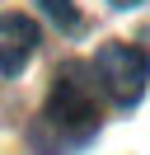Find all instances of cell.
Here are the masks:
<instances>
[{
  "mask_svg": "<svg viewBox=\"0 0 150 155\" xmlns=\"http://www.w3.org/2000/svg\"><path fill=\"white\" fill-rule=\"evenodd\" d=\"M94 75L99 85L108 89V99L117 108H136L145 99V75H150V61L141 47L131 42H103L99 57H94Z\"/></svg>",
  "mask_w": 150,
  "mask_h": 155,
  "instance_id": "7a4b0ae2",
  "label": "cell"
},
{
  "mask_svg": "<svg viewBox=\"0 0 150 155\" xmlns=\"http://www.w3.org/2000/svg\"><path fill=\"white\" fill-rule=\"evenodd\" d=\"M99 122H103L99 117V80H89V66L66 61L52 80V94H47L28 141H33L38 155H70L99 136Z\"/></svg>",
  "mask_w": 150,
  "mask_h": 155,
  "instance_id": "6da1fadb",
  "label": "cell"
},
{
  "mask_svg": "<svg viewBox=\"0 0 150 155\" xmlns=\"http://www.w3.org/2000/svg\"><path fill=\"white\" fill-rule=\"evenodd\" d=\"M38 52V24L24 14H0V75H19Z\"/></svg>",
  "mask_w": 150,
  "mask_h": 155,
  "instance_id": "3957f363",
  "label": "cell"
},
{
  "mask_svg": "<svg viewBox=\"0 0 150 155\" xmlns=\"http://www.w3.org/2000/svg\"><path fill=\"white\" fill-rule=\"evenodd\" d=\"M42 5L47 19H56L66 33H80V10H75V0H38Z\"/></svg>",
  "mask_w": 150,
  "mask_h": 155,
  "instance_id": "277c9868",
  "label": "cell"
},
{
  "mask_svg": "<svg viewBox=\"0 0 150 155\" xmlns=\"http://www.w3.org/2000/svg\"><path fill=\"white\" fill-rule=\"evenodd\" d=\"M112 10H131V5H141V0H108Z\"/></svg>",
  "mask_w": 150,
  "mask_h": 155,
  "instance_id": "5b68a950",
  "label": "cell"
}]
</instances>
